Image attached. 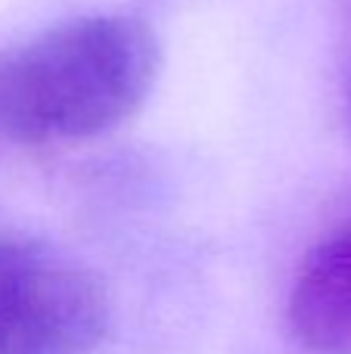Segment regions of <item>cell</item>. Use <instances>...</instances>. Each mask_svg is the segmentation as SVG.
I'll return each instance as SVG.
<instances>
[{"label": "cell", "mask_w": 351, "mask_h": 354, "mask_svg": "<svg viewBox=\"0 0 351 354\" xmlns=\"http://www.w3.org/2000/svg\"><path fill=\"white\" fill-rule=\"evenodd\" d=\"M162 72L146 19L93 12L0 50V149L37 153L103 137L137 115Z\"/></svg>", "instance_id": "cell-1"}, {"label": "cell", "mask_w": 351, "mask_h": 354, "mask_svg": "<svg viewBox=\"0 0 351 354\" xmlns=\"http://www.w3.org/2000/svg\"><path fill=\"white\" fill-rule=\"evenodd\" d=\"M109 317L91 268L41 239L0 233V354H93Z\"/></svg>", "instance_id": "cell-2"}, {"label": "cell", "mask_w": 351, "mask_h": 354, "mask_svg": "<svg viewBox=\"0 0 351 354\" xmlns=\"http://www.w3.org/2000/svg\"><path fill=\"white\" fill-rule=\"evenodd\" d=\"M290 324L314 354H351V224L305 255L290 292Z\"/></svg>", "instance_id": "cell-3"}, {"label": "cell", "mask_w": 351, "mask_h": 354, "mask_svg": "<svg viewBox=\"0 0 351 354\" xmlns=\"http://www.w3.org/2000/svg\"><path fill=\"white\" fill-rule=\"evenodd\" d=\"M348 118H351V100H348Z\"/></svg>", "instance_id": "cell-4"}]
</instances>
